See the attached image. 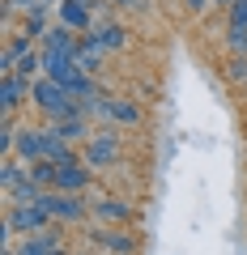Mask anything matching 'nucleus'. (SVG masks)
<instances>
[{"label": "nucleus", "instance_id": "7", "mask_svg": "<svg viewBox=\"0 0 247 255\" xmlns=\"http://www.w3.org/2000/svg\"><path fill=\"white\" fill-rule=\"evenodd\" d=\"M94 187V170L85 162H73V166H60L55 174V191H73V196H85Z\"/></svg>", "mask_w": 247, "mask_h": 255}, {"label": "nucleus", "instance_id": "6", "mask_svg": "<svg viewBox=\"0 0 247 255\" xmlns=\"http://www.w3.org/2000/svg\"><path fill=\"white\" fill-rule=\"evenodd\" d=\"M55 17H60V26L77 30V34H90L94 30V9L81 4V0H60V4H55Z\"/></svg>", "mask_w": 247, "mask_h": 255}, {"label": "nucleus", "instance_id": "22", "mask_svg": "<svg viewBox=\"0 0 247 255\" xmlns=\"http://www.w3.org/2000/svg\"><path fill=\"white\" fill-rule=\"evenodd\" d=\"M111 4H119V9H128V4H141V0H111Z\"/></svg>", "mask_w": 247, "mask_h": 255}, {"label": "nucleus", "instance_id": "13", "mask_svg": "<svg viewBox=\"0 0 247 255\" xmlns=\"http://www.w3.org/2000/svg\"><path fill=\"white\" fill-rule=\"evenodd\" d=\"M90 238L98 247H107V251H115V255H132L137 251V238H132L128 230H90Z\"/></svg>", "mask_w": 247, "mask_h": 255}, {"label": "nucleus", "instance_id": "5", "mask_svg": "<svg viewBox=\"0 0 247 255\" xmlns=\"http://www.w3.org/2000/svg\"><path fill=\"white\" fill-rule=\"evenodd\" d=\"M13 157H21V162H43L47 157V128H17V149H13Z\"/></svg>", "mask_w": 247, "mask_h": 255}, {"label": "nucleus", "instance_id": "16", "mask_svg": "<svg viewBox=\"0 0 247 255\" xmlns=\"http://www.w3.org/2000/svg\"><path fill=\"white\" fill-rule=\"evenodd\" d=\"M26 179H30V166H21V157H9V162L0 166V187H4V196L17 191Z\"/></svg>", "mask_w": 247, "mask_h": 255}, {"label": "nucleus", "instance_id": "12", "mask_svg": "<svg viewBox=\"0 0 247 255\" xmlns=\"http://www.w3.org/2000/svg\"><path fill=\"white\" fill-rule=\"evenodd\" d=\"M34 51H43V47H38L34 38H26V34L9 38V43H4V55H0V68H4V73H13V68H17V64L26 60V55H34Z\"/></svg>", "mask_w": 247, "mask_h": 255}, {"label": "nucleus", "instance_id": "25", "mask_svg": "<svg viewBox=\"0 0 247 255\" xmlns=\"http://www.w3.org/2000/svg\"><path fill=\"white\" fill-rule=\"evenodd\" d=\"M60 255H64V251H60Z\"/></svg>", "mask_w": 247, "mask_h": 255}, {"label": "nucleus", "instance_id": "17", "mask_svg": "<svg viewBox=\"0 0 247 255\" xmlns=\"http://www.w3.org/2000/svg\"><path fill=\"white\" fill-rule=\"evenodd\" d=\"M51 128L68 140V145H73V140H90V136H94V132H90V119H51Z\"/></svg>", "mask_w": 247, "mask_h": 255}, {"label": "nucleus", "instance_id": "2", "mask_svg": "<svg viewBox=\"0 0 247 255\" xmlns=\"http://www.w3.org/2000/svg\"><path fill=\"white\" fill-rule=\"evenodd\" d=\"M47 226H51V213H47L43 204H9V213H4V238H13V234H43Z\"/></svg>", "mask_w": 247, "mask_h": 255}, {"label": "nucleus", "instance_id": "8", "mask_svg": "<svg viewBox=\"0 0 247 255\" xmlns=\"http://www.w3.org/2000/svg\"><path fill=\"white\" fill-rule=\"evenodd\" d=\"M107 47H102L98 43V38H94V34H81V43H77V55H73V60H77V68H81V73H102V64H107Z\"/></svg>", "mask_w": 247, "mask_h": 255}, {"label": "nucleus", "instance_id": "4", "mask_svg": "<svg viewBox=\"0 0 247 255\" xmlns=\"http://www.w3.org/2000/svg\"><path fill=\"white\" fill-rule=\"evenodd\" d=\"M30 94H34V81H30V77H21V73H4L0 77V111H4V119H9Z\"/></svg>", "mask_w": 247, "mask_h": 255}, {"label": "nucleus", "instance_id": "20", "mask_svg": "<svg viewBox=\"0 0 247 255\" xmlns=\"http://www.w3.org/2000/svg\"><path fill=\"white\" fill-rule=\"evenodd\" d=\"M230 21H247V0H235L230 4Z\"/></svg>", "mask_w": 247, "mask_h": 255}, {"label": "nucleus", "instance_id": "10", "mask_svg": "<svg viewBox=\"0 0 247 255\" xmlns=\"http://www.w3.org/2000/svg\"><path fill=\"white\" fill-rule=\"evenodd\" d=\"M94 38H98L107 51H124L128 47V30L119 26V21H111V17H94V30H90Z\"/></svg>", "mask_w": 247, "mask_h": 255}, {"label": "nucleus", "instance_id": "1", "mask_svg": "<svg viewBox=\"0 0 247 255\" xmlns=\"http://www.w3.org/2000/svg\"><path fill=\"white\" fill-rule=\"evenodd\" d=\"M38 204L51 213V221H68V226H81L85 217H94L90 200H85V196H73V191H43Z\"/></svg>", "mask_w": 247, "mask_h": 255}, {"label": "nucleus", "instance_id": "3", "mask_svg": "<svg viewBox=\"0 0 247 255\" xmlns=\"http://www.w3.org/2000/svg\"><path fill=\"white\" fill-rule=\"evenodd\" d=\"M119 153H124V145H119V136L111 132V128H98L90 140H85L81 149V162L90 166V170H107V166L119 162Z\"/></svg>", "mask_w": 247, "mask_h": 255}, {"label": "nucleus", "instance_id": "9", "mask_svg": "<svg viewBox=\"0 0 247 255\" xmlns=\"http://www.w3.org/2000/svg\"><path fill=\"white\" fill-rule=\"evenodd\" d=\"M85 200H90V213L98 221H115V226L132 221V204H124V200H107V196H90V191H85Z\"/></svg>", "mask_w": 247, "mask_h": 255}, {"label": "nucleus", "instance_id": "18", "mask_svg": "<svg viewBox=\"0 0 247 255\" xmlns=\"http://www.w3.org/2000/svg\"><path fill=\"white\" fill-rule=\"evenodd\" d=\"M55 174H60V162H51V157H43V162H30V179H34L38 187L55 191Z\"/></svg>", "mask_w": 247, "mask_h": 255}, {"label": "nucleus", "instance_id": "21", "mask_svg": "<svg viewBox=\"0 0 247 255\" xmlns=\"http://www.w3.org/2000/svg\"><path fill=\"white\" fill-rule=\"evenodd\" d=\"M183 4H188V9H192V13H205V9H209V4H213V0H183Z\"/></svg>", "mask_w": 247, "mask_h": 255}, {"label": "nucleus", "instance_id": "11", "mask_svg": "<svg viewBox=\"0 0 247 255\" xmlns=\"http://www.w3.org/2000/svg\"><path fill=\"white\" fill-rule=\"evenodd\" d=\"M145 119V111L137 107L132 98H107V124H124V128H137Z\"/></svg>", "mask_w": 247, "mask_h": 255}, {"label": "nucleus", "instance_id": "23", "mask_svg": "<svg viewBox=\"0 0 247 255\" xmlns=\"http://www.w3.org/2000/svg\"><path fill=\"white\" fill-rule=\"evenodd\" d=\"M213 4H226V9H230V4H235V0H213Z\"/></svg>", "mask_w": 247, "mask_h": 255}, {"label": "nucleus", "instance_id": "15", "mask_svg": "<svg viewBox=\"0 0 247 255\" xmlns=\"http://www.w3.org/2000/svg\"><path fill=\"white\" fill-rule=\"evenodd\" d=\"M64 247H60V238H55V230H43V234H26L17 247V255H60Z\"/></svg>", "mask_w": 247, "mask_h": 255}, {"label": "nucleus", "instance_id": "24", "mask_svg": "<svg viewBox=\"0 0 247 255\" xmlns=\"http://www.w3.org/2000/svg\"><path fill=\"white\" fill-rule=\"evenodd\" d=\"M4 255H17V251H4Z\"/></svg>", "mask_w": 247, "mask_h": 255}, {"label": "nucleus", "instance_id": "14", "mask_svg": "<svg viewBox=\"0 0 247 255\" xmlns=\"http://www.w3.org/2000/svg\"><path fill=\"white\" fill-rule=\"evenodd\" d=\"M77 43H81V34H77V30L51 26V30H47V38H43L38 47H43V51H60V55H77Z\"/></svg>", "mask_w": 247, "mask_h": 255}, {"label": "nucleus", "instance_id": "19", "mask_svg": "<svg viewBox=\"0 0 247 255\" xmlns=\"http://www.w3.org/2000/svg\"><path fill=\"white\" fill-rule=\"evenodd\" d=\"M230 77H235V81L247 77V55H235V60H230Z\"/></svg>", "mask_w": 247, "mask_h": 255}]
</instances>
